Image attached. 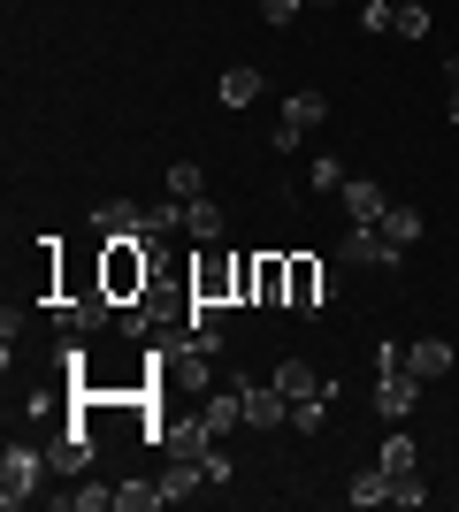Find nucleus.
<instances>
[{"label": "nucleus", "mask_w": 459, "mask_h": 512, "mask_svg": "<svg viewBox=\"0 0 459 512\" xmlns=\"http://www.w3.org/2000/svg\"><path fill=\"white\" fill-rule=\"evenodd\" d=\"M375 467L391 474V482H398V474H421V444L406 436V428H391V436H383V459H375Z\"/></svg>", "instance_id": "nucleus-14"}, {"label": "nucleus", "mask_w": 459, "mask_h": 512, "mask_svg": "<svg viewBox=\"0 0 459 512\" xmlns=\"http://www.w3.org/2000/svg\"><path fill=\"white\" fill-rule=\"evenodd\" d=\"M92 230L100 237H146V207H138V199H100V207H92Z\"/></svg>", "instance_id": "nucleus-8"}, {"label": "nucleus", "mask_w": 459, "mask_h": 512, "mask_svg": "<svg viewBox=\"0 0 459 512\" xmlns=\"http://www.w3.org/2000/svg\"><path fill=\"white\" fill-rule=\"evenodd\" d=\"M161 444H169L176 459H199V451H215V428H207V413H199V421H184V428H161Z\"/></svg>", "instance_id": "nucleus-17"}, {"label": "nucleus", "mask_w": 459, "mask_h": 512, "mask_svg": "<svg viewBox=\"0 0 459 512\" xmlns=\"http://www.w3.org/2000/svg\"><path fill=\"white\" fill-rule=\"evenodd\" d=\"M199 482H207V467H199V459H176V451H169V474H161V505H184V497H199Z\"/></svg>", "instance_id": "nucleus-13"}, {"label": "nucleus", "mask_w": 459, "mask_h": 512, "mask_svg": "<svg viewBox=\"0 0 459 512\" xmlns=\"http://www.w3.org/2000/svg\"><path fill=\"white\" fill-rule=\"evenodd\" d=\"M230 291H238V260H230V268H222V260H207V268L192 276V299H215V306H230Z\"/></svg>", "instance_id": "nucleus-16"}, {"label": "nucleus", "mask_w": 459, "mask_h": 512, "mask_svg": "<svg viewBox=\"0 0 459 512\" xmlns=\"http://www.w3.org/2000/svg\"><path fill=\"white\" fill-rule=\"evenodd\" d=\"M398 253H406V245H391L375 222H352V230L337 237V260H345V268H391Z\"/></svg>", "instance_id": "nucleus-4"}, {"label": "nucleus", "mask_w": 459, "mask_h": 512, "mask_svg": "<svg viewBox=\"0 0 459 512\" xmlns=\"http://www.w3.org/2000/svg\"><path fill=\"white\" fill-rule=\"evenodd\" d=\"M161 505V482H115V512H153Z\"/></svg>", "instance_id": "nucleus-26"}, {"label": "nucleus", "mask_w": 459, "mask_h": 512, "mask_svg": "<svg viewBox=\"0 0 459 512\" xmlns=\"http://www.w3.org/2000/svg\"><path fill=\"white\" fill-rule=\"evenodd\" d=\"M391 505H429V482H421V474H398V482H391Z\"/></svg>", "instance_id": "nucleus-30"}, {"label": "nucleus", "mask_w": 459, "mask_h": 512, "mask_svg": "<svg viewBox=\"0 0 459 512\" xmlns=\"http://www.w3.org/2000/svg\"><path fill=\"white\" fill-rule=\"evenodd\" d=\"M345 222H383V207H391V199H383V184H375V176H345Z\"/></svg>", "instance_id": "nucleus-10"}, {"label": "nucleus", "mask_w": 459, "mask_h": 512, "mask_svg": "<svg viewBox=\"0 0 459 512\" xmlns=\"http://www.w3.org/2000/svg\"><path fill=\"white\" fill-rule=\"evenodd\" d=\"M306 184H322V192H345V161H329V153H322V161L306 169Z\"/></svg>", "instance_id": "nucleus-29"}, {"label": "nucleus", "mask_w": 459, "mask_h": 512, "mask_svg": "<svg viewBox=\"0 0 459 512\" xmlns=\"http://www.w3.org/2000/svg\"><path fill=\"white\" fill-rule=\"evenodd\" d=\"M238 398H245V421L253 428H291V398L276 383H238Z\"/></svg>", "instance_id": "nucleus-6"}, {"label": "nucleus", "mask_w": 459, "mask_h": 512, "mask_svg": "<svg viewBox=\"0 0 459 512\" xmlns=\"http://www.w3.org/2000/svg\"><path fill=\"white\" fill-rule=\"evenodd\" d=\"M62 505L69 512H100V505H115V482H85V474H77V490H62Z\"/></svg>", "instance_id": "nucleus-23"}, {"label": "nucleus", "mask_w": 459, "mask_h": 512, "mask_svg": "<svg viewBox=\"0 0 459 512\" xmlns=\"http://www.w3.org/2000/svg\"><path fill=\"white\" fill-rule=\"evenodd\" d=\"M329 306V268L314 253H291V283H284V314H322Z\"/></svg>", "instance_id": "nucleus-3"}, {"label": "nucleus", "mask_w": 459, "mask_h": 512, "mask_svg": "<svg viewBox=\"0 0 459 512\" xmlns=\"http://www.w3.org/2000/svg\"><path fill=\"white\" fill-rule=\"evenodd\" d=\"M406 367H414V375H421V383H437V375H452V344H444V337H421V344H406Z\"/></svg>", "instance_id": "nucleus-12"}, {"label": "nucleus", "mask_w": 459, "mask_h": 512, "mask_svg": "<svg viewBox=\"0 0 459 512\" xmlns=\"http://www.w3.org/2000/svg\"><path fill=\"white\" fill-rule=\"evenodd\" d=\"M184 237H192V245H215L222 237V207L215 199H192V207H184Z\"/></svg>", "instance_id": "nucleus-19"}, {"label": "nucleus", "mask_w": 459, "mask_h": 512, "mask_svg": "<svg viewBox=\"0 0 459 512\" xmlns=\"http://www.w3.org/2000/svg\"><path fill=\"white\" fill-rule=\"evenodd\" d=\"M268 383L284 390L291 406H299V398H314V390H337V383H322V375H314V367H306V360H284V367H276V375H268Z\"/></svg>", "instance_id": "nucleus-15"}, {"label": "nucleus", "mask_w": 459, "mask_h": 512, "mask_svg": "<svg viewBox=\"0 0 459 512\" xmlns=\"http://www.w3.org/2000/svg\"><path fill=\"white\" fill-rule=\"evenodd\" d=\"M46 467H54V474H69V482H77V474L92 467V436H85V428H77V421H69L62 436L46 444Z\"/></svg>", "instance_id": "nucleus-7"}, {"label": "nucleus", "mask_w": 459, "mask_h": 512, "mask_svg": "<svg viewBox=\"0 0 459 512\" xmlns=\"http://www.w3.org/2000/svg\"><path fill=\"white\" fill-rule=\"evenodd\" d=\"M284 283H291V253H261L253 260V299L261 306H284Z\"/></svg>", "instance_id": "nucleus-11"}, {"label": "nucleus", "mask_w": 459, "mask_h": 512, "mask_svg": "<svg viewBox=\"0 0 459 512\" xmlns=\"http://www.w3.org/2000/svg\"><path fill=\"white\" fill-rule=\"evenodd\" d=\"M169 230H184V199H169V192H161V199L146 207V237H169Z\"/></svg>", "instance_id": "nucleus-24"}, {"label": "nucleus", "mask_w": 459, "mask_h": 512, "mask_svg": "<svg viewBox=\"0 0 459 512\" xmlns=\"http://www.w3.org/2000/svg\"><path fill=\"white\" fill-rule=\"evenodd\" d=\"M421 406V375L414 367H375V413L383 421H406Z\"/></svg>", "instance_id": "nucleus-5"}, {"label": "nucleus", "mask_w": 459, "mask_h": 512, "mask_svg": "<svg viewBox=\"0 0 459 512\" xmlns=\"http://www.w3.org/2000/svg\"><path fill=\"white\" fill-rule=\"evenodd\" d=\"M222 107H253V100H261V69H253V62H238V69H222Z\"/></svg>", "instance_id": "nucleus-18"}, {"label": "nucleus", "mask_w": 459, "mask_h": 512, "mask_svg": "<svg viewBox=\"0 0 459 512\" xmlns=\"http://www.w3.org/2000/svg\"><path fill=\"white\" fill-rule=\"evenodd\" d=\"M146 245H138V237H108V253H100V291H108L115 306L123 299H138V291H146Z\"/></svg>", "instance_id": "nucleus-1"}, {"label": "nucleus", "mask_w": 459, "mask_h": 512, "mask_svg": "<svg viewBox=\"0 0 459 512\" xmlns=\"http://www.w3.org/2000/svg\"><path fill=\"white\" fill-rule=\"evenodd\" d=\"M161 184H169V199H184V207H192V199H207V176H199V161H176Z\"/></svg>", "instance_id": "nucleus-22"}, {"label": "nucleus", "mask_w": 459, "mask_h": 512, "mask_svg": "<svg viewBox=\"0 0 459 512\" xmlns=\"http://www.w3.org/2000/svg\"><path fill=\"white\" fill-rule=\"evenodd\" d=\"M391 31H398V39H429V8H421V0H398V8H391Z\"/></svg>", "instance_id": "nucleus-27"}, {"label": "nucleus", "mask_w": 459, "mask_h": 512, "mask_svg": "<svg viewBox=\"0 0 459 512\" xmlns=\"http://www.w3.org/2000/svg\"><path fill=\"white\" fill-rule=\"evenodd\" d=\"M375 230L391 237V245H414V237L429 230V222H421V207H383V222H375Z\"/></svg>", "instance_id": "nucleus-20"}, {"label": "nucleus", "mask_w": 459, "mask_h": 512, "mask_svg": "<svg viewBox=\"0 0 459 512\" xmlns=\"http://www.w3.org/2000/svg\"><path fill=\"white\" fill-rule=\"evenodd\" d=\"M322 406H329V390L299 398V406H291V428H299V436H322Z\"/></svg>", "instance_id": "nucleus-28"}, {"label": "nucleus", "mask_w": 459, "mask_h": 512, "mask_svg": "<svg viewBox=\"0 0 459 512\" xmlns=\"http://www.w3.org/2000/svg\"><path fill=\"white\" fill-rule=\"evenodd\" d=\"M444 92H452V123H459V62H444Z\"/></svg>", "instance_id": "nucleus-32"}, {"label": "nucleus", "mask_w": 459, "mask_h": 512, "mask_svg": "<svg viewBox=\"0 0 459 512\" xmlns=\"http://www.w3.org/2000/svg\"><path fill=\"white\" fill-rule=\"evenodd\" d=\"M299 8H306V0H261V16L276 23V31H284V23H299Z\"/></svg>", "instance_id": "nucleus-31"}, {"label": "nucleus", "mask_w": 459, "mask_h": 512, "mask_svg": "<svg viewBox=\"0 0 459 512\" xmlns=\"http://www.w3.org/2000/svg\"><path fill=\"white\" fill-rule=\"evenodd\" d=\"M322 115H329V107H322V92H314V85H299V92H291V100H284V123H322Z\"/></svg>", "instance_id": "nucleus-25"}, {"label": "nucleus", "mask_w": 459, "mask_h": 512, "mask_svg": "<svg viewBox=\"0 0 459 512\" xmlns=\"http://www.w3.org/2000/svg\"><path fill=\"white\" fill-rule=\"evenodd\" d=\"M352 505H360V512H368V505H391V474H383V467H368V474H352Z\"/></svg>", "instance_id": "nucleus-21"}, {"label": "nucleus", "mask_w": 459, "mask_h": 512, "mask_svg": "<svg viewBox=\"0 0 459 512\" xmlns=\"http://www.w3.org/2000/svg\"><path fill=\"white\" fill-rule=\"evenodd\" d=\"M391 8H398V0H391Z\"/></svg>", "instance_id": "nucleus-34"}, {"label": "nucleus", "mask_w": 459, "mask_h": 512, "mask_svg": "<svg viewBox=\"0 0 459 512\" xmlns=\"http://www.w3.org/2000/svg\"><path fill=\"white\" fill-rule=\"evenodd\" d=\"M39 474H54V467H46V451L8 444V459H0V505H8V512L31 505V497H39Z\"/></svg>", "instance_id": "nucleus-2"}, {"label": "nucleus", "mask_w": 459, "mask_h": 512, "mask_svg": "<svg viewBox=\"0 0 459 512\" xmlns=\"http://www.w3.org/2000/svg\"><path fill=\"white\" fill-rule=\"evenodd\" d=\"M314 8H329V0H314Z\"/></svg>", "instance_id": "nucleus-33"}, {"label": "nucleus", "mask_w": 459, "mask_h": 512, "mask_svg": "<svg viewBox=\"0 0 459 512\" xmlns=\"http://www.w3.org/2000/svg\"><path fill=\"white\" fill-rule=\"evenodd\" d=\"M108 291H85V299H77V291H69V299H62V329H69V337H85V329H108Z\"/></svg>", "instance_id": "nucleus-9"}]
</instances>
